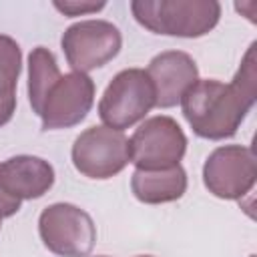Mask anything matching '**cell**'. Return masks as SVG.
I'll list each match as a JSON object with an SVG mask.
<instances>
[{
  "instance_id": "ba28073f",
  "label": "cell",
  "mask_w": 257,
  "mask_h": 257,
  "mask_svg": "<svg viewBox=\"0 0 257 257\" xmlns=\"http://www.w3.org/2000/svg\"><path fill=\"white\" fill-rule=\"evenodd\" d=\"M257 179V161L249 147H217L203 165V183L211 195L237 201L245 197Z\"/></svg>"
},
{
  "instance_id": "4fadbf2b",
  "label": "cell",
  "mask_w": 257,
  "mask_h": 257,
  "mask_svg": "<svg viewBox=\"0 0 257 257\" xmlns=\"http://www.w3.org/2000/svg\"><path fill=\"white\" fill-rule=\"evenodd\" d=\"M20 70V44L8 34H0V126L8 124L16 112V84Z\"/></svg>"
},
{
  "instance_id": "52a82bcc",
  "label": "cell",
  "mask_w": 257,
  "mask_h": 257,
  "mask_svg": "<svg viewBox=\"0 0 257 257\" xmlns=\"http://www.w3.org/2000/svg\"><path fill=\"white\" fill-rule=\"evenodd\" d=\"M60 46L72 72L86 74L104 66L120 52L122 36L108 20H80L64 30Z\"/></svg>"
},
{
  "instance_id": "7c38bea8",
  "label": "cell",
  "mask_w": 257,
  "mask_h": 257,
  "mask_svg": "<svg viewBox=\"0 0 257 257\" xmlns=\"http://www.w3.org/2000/svg\"><path fill=\"white\" fill-rule=\"evenodd\" d=\"M131 191L145 205L173 203L187 191V173L181 165L159 171L135 169L131 177Z\"/></svg>"
},
{
  "instance_id": "9a60e30c",
  "label": "cell",
  "mask_w": 257,
  "mask_h": 257,
  "mask_svg": "<svg viewBox=\"0 0 257 257\" xmlns=\"http://www.w3.org/2000/svg\"><path fill=\"white\" fill-rule=\"evenodd\" d=\"M106 6V2H86V0H56L54 2V8L58 12H62L64 16H84V14H92V12H98Z\"/></svg>"
},
{
  "instance_id": "6da1fadb",
  "label": "cell",
  "mask_w": 257,
  "mask_h": 257,
  "mask_svg": "<svg viewBox=\"0 0 257 257\" xmlns=\"http://www.w3.org/2000/svg\"><path fill=\"white\" fill-rule=\"evenodd\" d=\"M257 98L255 42L247 48L241 66L229 84L215 78H199L181 98L183 116L193 133L207 141L235 137Z\"/></svg>"
},
{
  "instance_id": "9c48e42d",
  "label": "cell",
  "mask_w": 257,
  "mask_h": 257,
  "mask_svg": "<svg viewBox=\"0 0 257 257\" xmlns=\"http://www.w3.org/2000/svg\"><path fill=\"white\" fill-rule=\"evenodd\" d=\"M94 104V80L84 72L62 74L50 88L42 110V131L76 126Z\"/></svg>"
},
{
  "instance_id": "8992f818",
  "label": "cell",
  "mask_w": 257,
  "mask_h": 257,
  "mask_svg": "<svg viewBox=\"0 0 257 257\" xmlns=\"http://www.w3.org/2000/svg\"><path fill=\"white\" fill-rule=\"evenodd\" d=\"M74 169L88 179H110L131 163V143L122 131L104 124L82 131L70 151Z\"/></svg>"
},
{
  "instance_id": "30bf717a",
  "label": "cell",
  "mask_w": 257,
  "mask_h": 257,
  "mask_svg": "<svg viewBox=\"0 0 257 257\" xmlns=\"http://www.w3.org/2000/svg\"><path fill=\"white\" fill-rule=\"evenodd\" d=\"M147 74L155 88V106L159 108L177 106L183 94L199 80L197 62L183 50H165L157 54L149 62Z\"/></svg>"
},
{
  "instance_id": "e0dca14e",
  "label": "cell",
  "mask_w": 257,
  "mask_h": 257,
  "mask_svg": "<svg viewBox=\"0 0 257 257\" xmlns=\"http://www.w3.org/2000/svg\"><path fill=\"white\" fill-rule=\"evenodd\" d=\"M137 257H153V255H137Z\"/></svg>"
},
{
  "instance_id": "5b68a950",
  "label": "cell",
  "mask_w": 257,
  "mask_h": 257,
  "mask_svg": "<svg viewBox=\"0 0 257 257\" xmlns=\"http://www.w3.org/2000/svg\"><path fill=\"white\" fill-rule=\"evenodd\" d=\"M131 143V163L141 171H159L181 165L187 153V137L181 124L167 114L145 118L135 128Z\"/></svg>"
},
{
  "instance_id": "3957f363",
  "label": "cell",
  "mask_w": 257,
  "mask_h": 257,
  "mask_svg": "<svg viewBox=\"0 0 257 257\" xmlns=\"http://www.w3.org/2000/svg\"><path fill=\"white\" fill-rule=\"evenodd\" d=\"M155 106V88L143 68H124L112 76L98 100V116L114 131L131 128L145 120Z\"/></svg>"
},
{
  "instance_id": "d6986e66",
  "label": "cell",
  "mask_w": 257,
  "mask_h": 257,
  "mask_svg": "<svg viewBox=\"0 0 257 257\" xmlns=\"http://www.w3.org/2000/svg\"><path fill=\"white\" fill-rule=\"evenodd\" d=\"M0 227H2V221H0Z\"/></svg>"
},
{
  "instance_id": "2e32d148",
  "label": "cell",
  "mask_w": 257,
  "mask_h": 257,
  "mask_svg": "<svg viewBox=\"0 0 257 257\" xmlns=\"http://www.w3.org/2000/svg\"><path fill=\"white\" fill-rule=\"evenodd\" d=\"M20 205H22V201L10 197V195L2 189V185H0V221H2V219H8V217H12V215H16V213L20 211Z\"/></svg>"
},
{
  "instance_id": "5bb4252c",
  "label": "cell",
  "mask_w": 257,
  "mask_h": 257,
  "mask_svg": "<svg viewBox=\"0 0 257 257\" xmlns=\"http://www.w3.org/2000/svg\"><path fill=\"white\" fill-rule=\"evenodd\" d=\"M60 76L54 54L44 46H36L28 56V100L34 114L40 116L42 104Z\"/></svg>"
},
{
  "instance_id": "ac0fdd59",
  "label": "cell",
  "mask_w": 257,
  "mask_h": 257,
  "mask_svg": "<svg viewBox=\"0 0 257 257\" xmlns=\"http://www.w3.org/2000/svg\"><path fill=\"white\" fill-rule=\"evenodd\" d=\"M98 257H106V255H98Z\"/></svg>"
},
{
  "instance_id": "8fae6325",
  "label": "cell",
  "mask_w": 257,
  "mask_h": 257,
  "mask_svg": "<svg viewBox=\"0 0 257 257\" xmlns=\"http://www.w3.org/2000/svg\"><path fill=\"white\" fill-rule=\"evenodd\" d=\"M0 185L18 201L40 199L54 185V169L40 157L16 155L0 165Z\"/></svg>"
},
{
  "instance_id": "7a4b0ae2",
  "label": "cell",
  "mask_w": 257,
  "mask_h": 257,
  "mask_svg": "<svg viewBox=\"0 0 257 257\" xmlns=\"http://www.w3.org/2000/svg\"><path fill=\"white\" fill-rule=\"evenodd\" d=\"M131 12L155 34L199 38L219 24L221 4L217 0H133Z\"/></svg>"
},
{
  "instance_id": "277c9868",
  "label": "cell",
  "mask_w": 257,
  "mask_h": 257,
  "mask_svg": "<svg viewBox=\"0 0 257 257\" xmlns=\"http://www.w3.org/2000/svg\"><path fill=\"white\" fill-rule=\"evenodd\" d=\"M38 233L44 247L58 257H88L96 243L92 217L72 203L48 205L38 217Z\"/></svg>"
}]
</instances>
